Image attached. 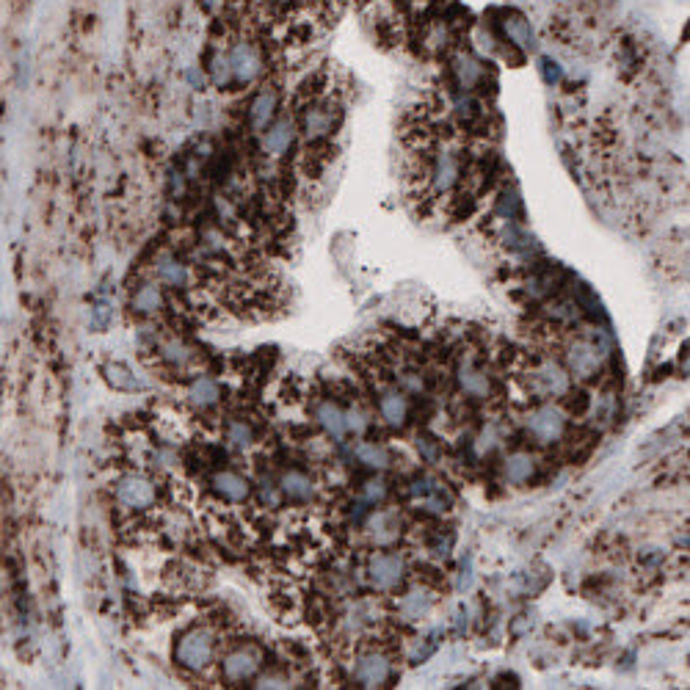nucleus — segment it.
I'll list each match as a JSON object with an SVG mask.
<instances>
[{"mask_svg": "<svg viewBox=\"0 0 690 690\" xmlns=\"http://www.w3.org/2000/svg\"><path fill=\"white\" fill-rule=\"evenodd\" d=\"M343 116V103L329 92L312 97V100H301L296 125H299V136L304 138V144L310 147V155H321L329 150L332 138L343 125Z\"/></svg>", "mask_w": 690, "mask_h": 690, "instance_id": "nucleus-1", "label": "nucleus"}, {"mask_svg": "<svg viewBox=\"0 0 690 690\" xmlns=\"http://www.w3.org/2000/svg\"><path fill=\"white\" fill-rule=\"evenodd\" d=\"M219 657V635L210 624H191L174 638V663L188 674H205Z\"/></svg>", "mask_w": 690, "mask_h": 690, "instance_id": "nucleus-2", "label": "nucleus"}, {"mask_svg": "<svg viewBox=\"0 0 690 690\" xmlns=\"http://www.w3.org/2000/svg\"><path fill=\"white\" fill-rule=\"evenodd\" d=\"M227 58H230L232 78L235 86H254L265 78L268 72V58H265L263 42L252 36H235L227 45Z\"/></svg>", "mask_w": 690, "mask_h": 690, "instance_id": "nucleus-3", "label": "nucleus"}, {"mask_svg": "<svg viewBox=\"0 0 690 690\" xmlns=\"http://www.w3.org/2000/svg\"><path fill=\"white\" fill-rule=\"evenodd\" d=\"M351 679L359 688H390V682L395 679V657L381 644L365 646L354 657Z\"/></svg>", "mask_w": 690, "mask_h": 690, "instance_id": "nucleus-4", "label": "nucleus"}, {"mask_svg": "<svg viewBox=\"0 0 690 690\" xmlns=\"http://www.w3.org/2000/svg\"><path fill=\"white\" fill-rule=\"evenodd\" d=\"M525 376H528V379H525V390L541 403L564 398L566 392L572 390V376H569V370L564 368V362H555V359H539V362H533Z\"/></svg>", "mask_w": 690, "mask_h": 690, "instance_id": "nucleus-5", "label": "nucleus"}, {"mask_svg": "<svg viewBox=\"0 0 690 690\" xmlns=\"http://www.w3.org/2000/svg\"><path fill=\"white\" fill-rule=\"evenodd\" d=\"M116 506L130 514H147L158 506V481L147 472H125L114 483Z\"/></svg>", "mask_w": 690, "mask_h": 690, "instance_id": "nucleus-6", "label": "nucleus"}, {"mask_svg": "<svg viewBox=\"0 0 690 690\" xmlns=\"http://www.w3.org/2000/svg\"><path fill=\"white\" fill-rule=\"evenodd\" d=\"M265 668V652L257 644H235L219 657V677L227 685L252 682Z\"/></svg>", "mask_w": 690, "mask_h": 690, "instance_id": "nucleus-7", "label": "nucleus"}, {"mask_svg": "<svg viewBox=\"0 0 690 690\" xmlns=\"http://www.w3.org/2000/svg\"><path fill=\"white\" fill-rule=\"evenodd\" d=\"M566 428H569V414L564 412V406L558 403L544 401L539 403L536 409H530V414L525 417V431L528 437L536 442V445H555L566 437Z\"/></svg>", "mask_w": 690, "mask_h": 690, "instance_id": "nucleus-8", "label": "nucleus"}, {"mask_svg": "<svg viewBox=\"0 0 690 690\" xmlns=\"http://www.w3.org/2000/svg\"><path fill=\"white\" fill-rule=\"evenodd\" d=\"M605 362V351L591 337H572L564 348V368L577 381H594Z\"/></svg>", "mask_w": 690, "mask_h": 690, "instance_id": "nucleus-9", "label": "nucleus"}, {"mask_svg": "<svg viewBox=\"0 0 690 690\" xmlns=\"http://www.w3.org/2000/svg\"><path fill=\"white\" fill-rule=\"evenodd\" d=\"M365 575H368L370 586L376 591H392V588L403 586L409 569H406L401 552L373 550L368 555V561H365Z\"/></svg>", "mask_w": 690, "mask_h": 690, "instance_id": "nucleus-10", "label": "nucleus"}, {"mask_svg": "<svg viewBox=\"0 0 690 690\" xmlns=\"http://www.w3.org/2000/svg\"><path fill=\"white\" fill-rule=\"evenodd\" d=\"M450 69V81L459 92L470 94H486V78H489V69L483 64L481 58L475 56L472 50H453V56L448 61Z\"/></svg>", "mask_w": 690, "mask_h": 690, "instance_id": "nucleus-11", "label": "nucleus"}, {"mask_svg": "<svg viewBox=\"0 0 690 690\" xmlns=\"http://www.w3.org/2000/svg\"><path fill=\"white\" fill-rule=\"evenodd\" d=\"M299 141V125H296V116L279 114L260 133V152H263L268 161H285L293 147Z\"/></svg>", "mask_w": 690, "mask_h": 690, "instance_id": "nucleus-12", "label": "nucleus"}, {"mask_svg": "<svg viewBox=\"0 0 690 690\" xmlns=\"http://www.w3.org/2000/svg\"><path fill=\"white\" fill-rule=\"evenodd\" d=\"M279 108H282V92L276 89L274 83H260L249 105H246V125H249L254 136H260L265 127L282 114Z\"/></svg>", "mask_w": 690, "mask_h": 690, "instance_id": "nucleus-13", "label": "nucleus"}, {"mask_svg": "<svg viewBox=\"0 0 690 690\" xmlns=\"http://www.w3.org/2000/svg\"><path fill=\"white\" fill-rule=\"evenodd\" d=\"M152 276L155 282H161L166 290H174V293H183L194 285V265L185 263L180 254L174 252H161L152 263Z\"/></svg>", "mask_w": 690, "mask_h": 690, "instance_id": "nucleus-14", "label": "nucleus"}, {"mask_svg": "<svg viewBox=\"0 0 690 690\" xmlns=\"http://www.w3.org/2000/svg\"><path fill=\"white\" fill-rule=\"evenodd\" d=\"M210 492L224 506H243L254 495V486L249 478L238 470H216L210 475Z\"/></svg>", "mask_w": 690, "mask_h": 690, "instance_id": "nucleus-15", "label": "nucleus"}, {"mask_svg": "<svg viewBox=\"0 0 690 690\" xmlns=\"http://www.w3.org/2000/svg\"><path fill=\"white\" fill-rule=\"evenodd\" d=\"M276 489L282 495V503L290 506H310L312 500L318 497V483L307 470L290 467V470L279 472L276 478Z\"/></svg>", "mask_w": 690, "mask_h": 690, "instance_id": "nucleus-16", "label": "nucleus"}, {"mask_svg": "<svg viewBox=\"0 0 690 690\" xmlns=\"http://www.w3.org/2000/svg\"><path fill=\"white\" fill-rule=\"evenodd\" d=\"M492 31L500 34L497 39H500L503 45L514 47V50H519V53H528V50L536 47L533 28H530L528 20H525L519 12H514V9H503L500 17H497V23H492Z\"/></svg>", "mask_w": 690, "mask_h": 690, "instance_id": "nucleus-17", "label": "nucleus"}, {"mask_svg": "<svg viewBox=\"0 0 690 690\" xmlns=\"http://www.w3.org/2000/svg\"><path fill=\"white\" fill-rule=\"evenodd\" d=\"M437 605V591L428 586H412L395 599V616L403 624H420L431 616V610Z\"/></svg>", "mask_w": 690, "mask_h": 690, "instance_id": "nucleus-18", "label": "nucleus"}, {"mask_svg": "<svg viewBox=\"0 0 690 690\" xmlns=\"http://www.w3.org/2000/svg\"><path fill=\"white\" fill-rule=\"evenodd\" d=\"M379 417L384 420V426L401 431V428L409 426V420H412V398H409L398 384H381Z\"/></svg>", "mask_w": 690, "mask_h": 690, "instance_id": "nucleus-19", "label": "nucleus"}, {"mask_svg": "<svg viewBox=\"0 0 690 690\" xmlns=\"http://www.w3.org/2000/svg\"><path fill=\"white\" fill-rule=\"evenodd\" d=\"M456 384L472 401H486L492 395V376L475 357H461L456 365Z\"/></svg>", "mask_w": 690, "mask_h": 690, "instance_id": "nucleus-20", "label": "nucleus"}, {"mask_svg": "<svg viewBox=\"0 0 690 690\" xmlns=\"http://www.w3.org/2000/svg\"><path fill=\"white\" fill-rule=\"evenodd\" d=\"M312 420L323 428V434L332 439L348 437V426H345V406L332 395H321L312 403Z\"/></svg>", "mask_w": 690, "mask_h": 690, "instance_id": "nucleus-21", "label": "nucleus"}, {"mask_svg": "<svg viewBox=\"0 0 690 690\" xmlns=\"http://www.w3.org/2000/svg\"><path fill=\"white\" fill-rule=\"evenodd\" d=\"M166 307H169L166 288H163L161 282H155V279L141 282V285L130 293V310L136 312L138 318H155V315H161Z\"/></svg>", "mask_w": 690, "mask_h": 690, "instance_id": "nucleus-22", "label": "nucleus"}, {"mask_svg": "<svg viewBox=\"0 0 690 690\" xmlns=\"http://www.w3.org/2000/svg\"><path fill=\"white\" fill-rule=\"evenodd\" d=\"M155 354H158V362L166 365L169 370H174V373H185L199 359V351L188 340H183V337H166V340H161V343L155 345Z\"/></svg>", "mask_w": 690, "mask_h": 690, "instance_id": "nucleus-23", "label": "nucleus"}, {"mask_svg": "<svg viewBox=\"0 0 690 690\" xmlns=\"http://www.w3.org/2000/svg\"><path fill=\"white\" fill-rule=\"evenodd\" d=\"M221 395H224L221 381L213 379V376H205V373H202V376H194V379L188 381V387H185V398H188V403H191L194 409H199V412H207V409L219 406Z\"/></svg>", "mask_w": 690, "mask_h": 690, "instance_id": "nucleus-24", "label": "nucleus"}, {"mask_svg": "<svg viewBox=\"0 0 690 690\" xmlns=\"http://www.w3.org/2000/svg\"><path fill=\"white\" fill-rule=\"evenodd\" d=\"M539 472V459L530 450H511L503 459V478L511 486H525L536 478Z\"/></svg>", "mask_w": 690, "mask_h": 690, "instance_id": "nucleus-25", "label": "nucleus"}, {"mask_svg": "<svg viewBox=\"0 0 690 690\" xmlns=\"http://www.w3.org/2000/svg\"><path fill=\"white\" fill-rule=\"evenodd\" d=\"M205 75L207 81L213 83L216 89H221V92H230L232 86H235L230 58H227V47H213V50H210L205 64Z\"/></svg>", "mask_w": 690, "mask_h": 690, "instance_id": "nucleus-26", "label": "nucleus"}, {"mask_svg": "<svg viewBox=\"0 0 690 690\" xmlns=\"http://www.w3.org/2000/svg\"><path fill=\"white\" fill-rule=\"evenodd\" d=\"M224 442L232 450L246 453V450H252L257 445V426H254L249 417H232V420H227V426H224Z\"/></svg>", "mask_w": 690, "mask_h": 690, "instance_id": "nucleus-27", "label": "nucleus"}, {"mask_svg": "<svg viewBox=\"0 0 690 690\" xmlns=\"http://www.w3.org/2000/svg\"><path fill=\"white\" fill-rule=\"evenodd\" d=\"M103 379L111 390L119 392H144L147 390V381L138 379L133 370L122 365V362H108L103 365Z\"/></svg>", "mask_w": 690, "mask_h": 690, "instance_id": "nucleus-28", "label": "nucleus"}, {"mask_svg": "<svg viewBox=\"0 0 690 690\" xmlns=\"http://www.w3.org/2000/svg\"><path fill=\"white\" fill-rule=\"evenodd\" d=\"M354 459H357L362 467H368V470H373V472H384L392 467L390 450L384 448L381 442H370V439L357 442V448H354Z\"/></svg>", "mask_w": 690, "mask_h": 690, "instance_id": "nucleus-29", "label": "nucleus"}, {"mask_svg": "<svg viewBox=\"0 0 690 690\" xmlns=\"http://www.w3.org/2000/svg\"><path fill=\"white\" fill-rule=\"evenodd\" d=\"M368 536L379 547H387L390 541H395L398 536H401V522H398V517L392 514V511H379V514H373L368 522Z\"/></svg>", "mask_w": 690, "mask_h": 690, "instance_id": "nucleus-30", "label": "nucleus"}, {"mask_svg": "<svg viewBox=\"0 0 690 690\" xmlns=\"http://www.w3.org/2000/svg\"><path fill=\"white\" fill-rule=\"evenodd\" d=\"M495 213L503 221H522L525 216V207H522V196H519L517 188H503L495 199Z\"/></svg>", "mask_w": 690, "mask_h": 690, "instance_id": "nucleus-31", "label": "nucleus"}, {"mask_svg": "<svg viewBox=\"0 0 690 690\" xmlns=\"http://www.w3.org/2000/svg\"><path fill=\"white\" fill-rule=\"evenodd\" d=\"M387 483L381 481V478H373V481H368L365 486H362V503H368V506H376V503H381L384 497H387Z\"/></svg>", "mask_w": 690, "mask_h": 690, "instance_id": "nucleus-32", "label": "nucleus"}, {"mask_svg": "<svg viewBox=\"0 0 690 690\" xmlns=\"http://www.w3.org/2000/svg\"><path fill=\"white\" fill-rule=\"evenodd\" d=\"M111 321H114V310H111V304H94L92 307V329L103 332V329H108V326H111Z\"/></svg>", "mask_w": 690, "mask_h": 690, "instance_id": "nucleus-33", "label": "nucleus"}, {"mask_svg": "<svg viewBox=\"0 0 690 690\" xmlns=\"http://www.w3.org/2000/svg\"><path fill=\"white\" fill-rule=\"evenodd\" d=\"M539 64H541V78H544V83L558 86L561 78H564V72H561V67H558V61H552V58H541Z\"/></svg>", "mask_w": 690, "mask_h": 690, "instance_id": "nucleus-34", "label": "nucleus"}, {"mask_svg": "<svg viewBox=\"0 0 690 690\" xmlns=\"http://www.w3.org/2000/svg\"><path fill=\"white\" fill-rule=\"evenodd\" d=\"M437 448H439L437 439L423 437V442H417V450H423V456H426L428 461H434V453H437Z\"/></svg>", "mask_w": 690, "mask_h": 690, "instance_id": "nucleus-35", "label": "nucleus"}, {"mask_svg": "<svg viewBox=\"0 0 690 690\" xmlns=\"http://www.w3.org/2000/svg\"><path fill=\"white\" fill-rule=\"evenodd\" d=\"M221 3H224V0H199V6L210 14L216 12V9H221Z\"/></svg>", "mask_w": 690, "mask_h": 690, "instance_id": "nucleus-36", "label": "nucleus"}]
</instances>
